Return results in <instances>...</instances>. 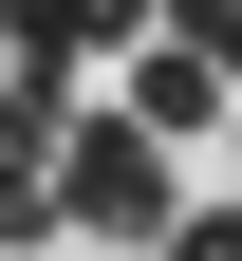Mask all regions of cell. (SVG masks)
I'll list each match as a JSON object with an SVG mask.
<instances>
[{
	"instance_id": "2",
	"label": "cell",
	"mask_w": 242,
	"mask_h": 261,
	"mask_svg": "<svg viewBox=\"0 0 242 261\" xmlns=\"http://www.w3.org/2000/svg\"><path fill=\"white\" fill-rule=\"evenodd\" d=\"M56 130H75V75L19 56V75H0V243H38V224H56Z\"/></svg>"
},
{
	"instance_id": "5",
	"label": "cell",
	"mask_w": 242,
	"mask_h": 261,
	"mask_svg": "<svg viewBox=\"0 0 242 261\" xmlns=\"http://www.w3.org/2000/svg\"><path fill=\"white\" fill-rule=\"evenodd\" d=\"M168 261H242V205H186V224H149Z\"/></svg>"
},
{
	"instance_id": "3",
	"label": "cell",
	"mask_w": 242,
	"mask_h": 261,
	"mask_svg": "<svg viewBox=\"0 0 242 261\" xmlns=\"http://www.w3.org/2000/svg\"><path fill=\"white\" fill-rule=\"evenodd\" d=\"M130 130H224V56L205 38H130V93H112Z\"/></svg>"
},
{
	"instance_id": "4",
	"label": "cell",
	"mask_w": 242,
	"mask_h": 261,
	"mask_svg": "<svg viewBox=\"0 0 242 261\" xmlns=\"http://www.w3.org/2000/svg\"><path fill=\"white\" fill-rule=\"evenodd\" d=\"M130 38H149V0H0V56H56V75L130 56Z\"/></svg>"
},
{
	"instance_id": "1",
	"label": "cell",
	"mask_w": 242,
	"mask_h": 261,
	"mask_svg": "<svg viewBox=\"0 0 242 261\" xmlns=\"http://www.w3.org/2000/svg\"><path fill=\"white\" fill-rule=\"evenodd\" d=\"M56 224H93V243H149V224H168V130L75 112V130H56Z\"/></svg>"
}]
</instances>
